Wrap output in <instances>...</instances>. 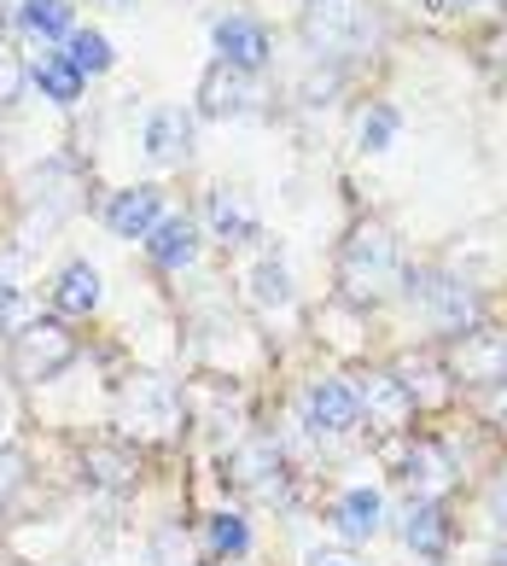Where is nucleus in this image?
<instances>
[{"label": "nucleus", "mask_w": 507, "mask_h": 566, "mask_svg": "<svg viewBox=\"0 0 507 566\" xmlns=\"http://www.w3.org/2000/svg\"><path fill=\"white\" fill-rule=\"evenodd\" d=\"M251 298L281 310V304L292 298V286H286V269H281V263H257V269H251Z\"/></svg>", "instance_id": "a878e982"}, {"label": "nucleus", "mask_w": 507, "mask_h": 566, "mask_svg": "<svg viewBox=\"0 0 507 566\" xmlns=\"http://www.w3.org/2000/svg\"><path fill=\"white\" fill-rule=\"evenodd\" d=\"M18 316H24V304H18V286H7V281H0V333H18V327H24V322H18Z\"/></svg>", "instance_id": "2f4dec72"}, {"label": "nucleus", "mask_w": 507, "mask_h": 566, "mask_svg": "<svg viewBox=\"0 0 507 566\" xmlns=\"http://www.w3.org/2000/svg\"><path fill=\"white\" fill-rule=\"evenodd\" d=\"M204 543H210V555H245L251 549V526H245V514H234V509H222V514H210L204 520Z\"/></svg>", "instance_id": "4be33fe9"}, {"label": "nucleus", "mask_w": 507, "mask_h": 566, "mask_svg": "<svg viewBox=\"0 0 507 566\" xmlns=\"http://www.w3.org/2000/svg\"><path fill=\"white\" fill-rule=\"evenodd\" d=\"M82 479L88 485H99V491H135V479H140V461H135V450H123V444H88L82 450Z\"/></svg>", "instance_id": "ddd939ff"}, {"label": "nucleus", "mask_w": 507, "mask_h": 566, "mask_svg": "<svg viewBox=\"0 0 507 566\" xmlns=\"http://www.w3.org/2000/svg\"><path fill=\"white\" fill-rule=\"evenodd\" d=\"M152 566H187V537H181L176 520H163L152 532Z\"/></svg>", "instance_id": "cd10ccee"}, {"label": "nucleus", "mask_w": 507, "mask_h": 566, "mask_svg": "<svg viewBox=\"0 0 507 566\" xmlns=\"http://www.w3.org/2000/svg\"><path fill=\"white\" fill-rule=\"evenodd\" d=\"M210 228H216V240H228V245H240V240H251L257 234V211L245 205V193H210Z\"/></svg>", "instance_id": "aec40b11"}, {"label": "nucleus", "mask_w": 507, "mask_h": 566, "mask_svg": "<svg viewBox=\"0 0 507 566\" xmlns=\"http://www.w3.org/2000/svg\"><path fill=\"white\" fill-rule=\"evenodd\" d=\"M53 304L65 310V316H88V310L99 304V275H94V263H65V269H59Z\"/></svg>", "instance_id": "6ab92c4d"}, {"label": "nucleus", "mask_w": 507, "mask_h": 566, "mask_svg": "<svg viewBox=\"0 0 507 566\" xmlns=\"http://www.w3.org/2000/svg\"><path fill=\"white\" fill-rule=\"evenodd\" d=\"M397 455V479L414 491V502H443V491L455 485V468H450V455H443V444H432V438H403V450H391Z\"/></svg>", "instance_id": "6e6552de"}, {"label": "nucleus", "mask_w": 507, "mask_h": 566, "mask_svg": "<svg viewBox=\"0 0 507 566\" xmlns=\"http://www.w3.org/2000/svg\"><path fill=\"white\" fill-rule=\"evenodd\" d=\"M309 566H362V560H356L350 549H315V555H309Z\"/></svg>", "instance_id": "72a5a7b5"}, {"label": "nucleus", "mask_w": 507, "mask_h": 566, "mask_svg": "<svg viewBox=\"0 0 507 566\" xmlns=\"http://www.w3.org/2000/svg\"><path fill=\"white\" fill-rule=\"evenodd\" d=\"M71 65H76L82 76H94V71L112 65V48H105V35H99V30H82V35H71Z\"/></svg>", "instance_id": "393cba45"}, {"label": "nucleus", "mask_w": 507, "mask_h": 566, "mask_svg": "<svg viewBox=\"0 0 507 566\" xmlns=\"http://www.w3.org/2000/svg\"><path fill=\"white\" fill-rule=\"evenodd\" d=\"M379 520H385V496H379L373 485H350L345 496L332 502V526L345 532L350 543H368L379 532Z\"/></svg>", "instance_id": "2eb2a0df"}, {"label": "nucleus", "mask_w": 507, "mask_h": 566, "mask_svg": "<svg viewBox=\"0 0 507 566\" xmlns=\"http://www.w3.org/2000/svg\"><path fill=\"white\" fill-rule=\"evenodd\" d=\"M24 30L41 35V41H53V35H65L71 30V0H24Z\"/></svg>", "instance_id": "b1692460"}, {"label": "nucleus", "mask_w": 507, "mask_h": 566, "mask_svg": "<svg viewBox=\"0 0 507 566\" xmlns=\"http://www.w3.org/2000/svg\"><path fill=\"white\" fill-rule=\"evenodd\" d=\"M304 427L315 438H345L362 427V403H356V386L345 380H309L304 386Z\"/></svg>", "instance_id": "1a4fd4ad"}, {"label": "nucleus", "mask_w": 507, "mask_h": 566, "mask_svg": "<svg viewBox=\"0 0 507 566\" xmlns=\"http://www.w3.org/2000/svg\"><path fill=\"white\" fill-rule=\"evenodd\" d=\"M18 491H24V455L0 450V502H12Z\"/></svg>", "instance_id": "c756f323"}, {"label": "nucleus", "mask_w": 507, "mask_h": 566, "mask_svg": "<svg viewBox=\"0 0 507 566\" xmlns=\"http://www.w3.org/2000/svg\"><path fill=\"white\" fill-rule=\"evenodd\" d=\"M397 380L409 386L414 409H443L455 397V374L437 363V356H403V368H397Z\"/></svg>", "instance_id": "4468645a"}, {"label": "nucleus", "mask_w": 507, "mask_h": 566, "mask_svg": "<svg viewBox=\"0 0 507 566\" xmlns=\"http://www.w3.org/2000/svg\"><path fill=\"white\" fill-rule=\"evenodd\" d=\"M286 479H292L286 473V450L274 444L268 432L234 444V450H228V461H222V485L251 496V502H286Z\"/></svg>", "instance_id": "20e7f679"}, {"label": "nucleus", "mask_w": 507, "mask_h": 566, "mask_svg": "<svg viewBox=\"0 0 507 566\" xmlns=\"http://www.w3.org/2000/svg\"><path fill=\"white\" fill-rule=\"evenodd\" d=\"M123 427L135 438H176L181 432V391L169 380H152V374L129 380L123 386Z\"/></svg>", "instance_id": "39448f33"}, {"label": "nucleus", "mask_w": 507, "mask_h": 566, "mask_svg": "<svg viewBox=\"0 0 507 566\" xmlns=\"http://www.w3.org/2000/svg\"><path fill=\"white\" fill-rule=\"evenodd\" d=\"M338 281L350 298H379L397 281V240L385 222H356L345 251H338Z\"/></svg>", "instance_id": "f03ea898"}, {"label": "nucleus", "mask_w": 507, "mask_h": 566, "mask_svg": "<svg viewBox=\"0 0 507 566\" xmlns=\"http://www.w3.org/2000/svg\"><path fill=\"white\" fill-rule=\"evenodd\" d=\"M187 146H193V117H187L181 106L152 112V123H146V158L152 164H181Z\"/></svg>", "instance_id": "dca6fc26"}, {"label": "nucleus", "mask_w": 507, "mask_h": 566, "mask_svg": "<svg viewBox=\"0 0 507 566\" xmlns=\"http://www.w3.org/2000/svg\"><path fill=\"white\" fill-rule=\"evenodd\" d=\"M356 403H362L368 427H373L379 438H409V432H414V397H409V386L397 380V374H385V368H368L362 380H356Z\"/></svg>", "instance_id": "423d86ee"}, {"label": "nucleus", "mask_w": 507, "mask_h": 566, "mask_svg": "<svg viewBox=\"0 0 507 566\" xmlns=\"http://www.w3.org/2000/svg\"><path fill=\"white\" fill-rule=\"evenodd\" d=\"M450 374L461 386H507V333H461L455 339V356H450Z\"/></svg>", "instance_id": "9d476101"}, {"label": "nucleus", "mask_w": 507, "mask_h": 566, "mask_svg": "<svg viewBox=\"0 0 507 566\" xmlns=\"http://www.w3.org/2000/svg\"><path fill=\"white\" fill-rule=\"evenodd\" d=\"M216 48H222L228 65L263 71V59H268V30L251 24V18H222V24H216Z\"/></svg>", "instance_id": "f3484780"}, {"label": "nucleus", "mask_w": 507, "mask_h": 566, "mask_svg": "<svg viewBox=\"0 0 507 566\" xmlns=\"http://www.w3.org/2000/svg\"><path fill=\"white\" fill-rule=\"evenodd\" d=\"M484 415L507 432V386H490V403H484Z\"/></svg>", "instance_id": "473e14b6"}, {"label": "nucleus", "mask_w": 507, "mask_h": 566, "mask_svg": "<svg viewBox=\"0 0 507 566\" xmlns=\"http://www.w3.org/2000/svg\"><path fill=\"white\" fill-rule=\"evenodd\" d=\"M12 7H18V0H0V18H7V12H12Z\"/></svg>", "instance_id": "c9c22d12"}, {"label": "nucleus", "mask_w": 507, "mask_h": 566, "mask_svg": "<svg viewBox=\"0 0 507 566\" xmlns=\"http://www.w3.org/2000/svg\"><path fill=\"white\" fill-rule=\"evenodd\" d=\"M35 82H41V94L59 99V106H71V99L82 94V71L71 65V53H47L35 65Z\"/></svg>", "instance_id": "5701e85b"}, {"label": "nucleus", "mask_w": 507, "mask_h": 566, "mask_svg": "<svg viewBox=\"0 0 507 566\" xmlns=\"http://www.w3.org/2000/svg\"><path fill=\"white\" fill-rule=\"evenodd\" d=\"M409 298H420L426 304V316H432V327L437 333H473L478 327V298L461 281H450V275H409Z\"/></svg>", "instance_id": "0eeeda50"}, {"label": "nucleus", "mask_w": 507, "mask_h": 566, "mask_svg": "<svg viewBox=\"0 0 507 566\" xmlns=\"http://www.w3.org/2000/svg\"><path fill=\"white\" fill-rule=\"evenodd\" d=\"M105 222H112V234H123V240L152 234L158 228V187H129V193H117Z\"/></svg>", "instance_id": "a211bd4d"}, {"label": "nucleus", "mask_w": 507, "mask_h": 566, "mask_svg": "<svg viewBox=\"0 0 507 566\" xmlns=\"http://www.w3.org/2000/svg\"><path fill=\"white\" fill-rule=\"evenodd\" d=\"M71 363H76V333H65V322L35 316L12 333L7 368H12L18 386H41V380H53V374H65Z\"/></svg>", "instance_id": "7ed1b4c3"}, {"label": "nucleus", "mask_w": 507, "mask_h": 566, "mask_svg": "<svg viewBox=\"0 0 507 566\" xmlns=\"http://www.w3.org/2000/svg\"><path fill=\"white\" fill-rule=\"evenodd\" d=\"M251 106H257V82H251V71L216 59V65L204 71V82H199V112L204 117H240Z\"/></svg>", "instance_id": "9b49d317"}, {"label": "nucleus", "mask_w": 507, "mask_h": 566, "mask_svg": "<svg viewBox=\"0 0 507 566\" xmlns=\"http://www.w3.org/2000/svg\"><path fill=\"white\" fill-rule=\"evenodd\" d=\"M391 135H397V112L391 106H373L362 117V146H368V153H379V146H391Z\"/></svg>", "instance_id": "c85d7f7f"}, {"label": "nucleus", "mask_w": 507, "mask_h": 566, "mask_svg": "<svg viewBox=\"0 0 507 566\" xmlns=\"http://www.w3.org/2000/svg\"><path fill=\"white\" fill-rule=\"evenodd\" d=\"M99 7H112V12H135L140 0H99Z\"/></svg>", "instance_id": "f704fd0d"}, {"label": "nucleus", "mask_w": 507, "mask_h": 566, "mask_svg": "<svg viewBox=\"0 0 507 566\" xmlns=\"http://www.w3.org/2000/svg\"><path fill=\"white\" fill-rule=\"evenodd\" d=\"M146 251H152V263H163V269L193 263V251H199L193 222H187V217H163V222L152 228V240H146Z\"/></svg>", "instance_id": "412c9836"}, {"label": "nucleus", "mask_w": 507, "mask_h": 566, "mask_svg": "<svg viewBox=\"0 0 507 566\" xmlns=\"http://www.w3.org/2000/svg\"><path fill=\"white\" fill-rule=\"evenodd\" d=\"M298 30L309 41V53L350 59V53H368L379 41V18H373L368 0H309Z\"/></svg>", "instance_id": "f257e3e1"}, {"label": "nucleus", "mask_w": 507, "mask_h": 566, "mask_svg": "<svg viewBox=\"0 0 507 566\" xmlns=\"http://www.w3.org/2000/svg\"><path fill=\"white\" fill-rule=\"evenodd\" d=\"M30 88V71H24V59H18L12 48H0V106H18Z\"/></svg>", "instance_id": "bb28decb"}, {"label": "nucleus", "mask_w": 507, "mask_h": 566, "mask_svg": "<svg viewBox=\"0 0 507 566\" xmlns=\"http://www.w3.org/2000/svg\"><path fill=\"white\" fill-rule=\"evenodd\" d=\"M484 502H490V520L507 532V461L496 468V479H490V491H484Z\"/></svg>", "instance_id": "7c9ffc66"}, {"label": "nucleus", "mask_w": 507, "mask_h": 566, "mask_svg": "<svg viewBox=\"0 0 507 566\" xmlns=\"http://www.w3.org/2000/svg\"><path fill=\"white\" fill-rule=\"evenodd\" d=\"M403 543L420 555V560H443L455 543V520L443 502H409L403 509Z\"/></svg>", "instance_id": "f8f14e48"}]
</instances>
